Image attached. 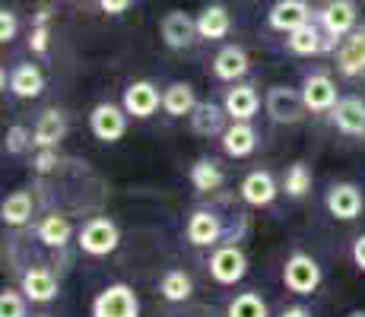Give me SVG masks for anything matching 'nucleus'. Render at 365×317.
I'll use <instances>...</instances> for the list:
<instances>
[{"mask_svg": "<svg viewBox=\"0 0 365 317\" xmlns=\"http://www.w3.org/2000/svg\"><path fill=\"white\" fill-rule=\"evenodd\" d=\"M76 244H80L83 254L89 257H108V254L118 251L121 244V232L118 225L108 219V216H93L89 222H83L80 235H76Z\"/></svg>", "mask_w": 365, "mask_h": 317, "instance_id": "1", "label": "nucleus"}, {"mask_svg": "<svg viewBox=\"0 0 365 317\" xmlns=\"http://www.w3.org/2000/svg\"><path fill=\"white\" fill-rule=\"evenodd\" d=\"M324 273H321V264L305 251H296L286 257L283 264V286L289 289L292 295H312L314 289L321 286Z\"/></svg>", "mask_w": 365, "mask_h": 317, "instance_id": "2", "label": "nucleus"}, {"mask_svg": "<svg viewBox=\"0 0 365 317\" xmlns=\"http://www.w3.org/2000/svg\"><path fill=\"white\" fill-rule=\"evenodd\" d=\"M89 314L93 317H140V298L128 283H111L93 298Z\"/></svg>", "mask_w": 365, "mask_h": 317, "instance_id": "3", "label": "nucleus"}, {"mask_svg": "<svg viewBox=\"0 0 365 317\" xmlns=\"http://www.w3.org/2000/svg\"><path fill=\"white\" fill-rule=\"evenodd\" d=\"M264 108L273 124H302L308 115L302 89H292V86H270L264 98Z\"/></svg>", "mask_w": 365, "mask_h": 317, "instance_id": "4", "label": "nucleus"}, {"mask_svg": "<svg viewBox=\"0 0 365 317\" xmlns=\"http://www.w3.org/2000/svg\"><path fill=\"white\" fill-rule=\"evenodd\" d=\"M356 19H359V10L353 0H327L318 10V26L334 45L346 38L349 32H356Z\"/></svg>", "mask_w": 365, "mask_h": 317, "instance_id": "5", "label": "nucleus"}, {"mask_svg": "<svg viewBox=\"0 0 365 317\" xmlns=\"http://www.w3.org/2000/svg\"><path fill=\"white\" fill-rule=\"evenodd\" d=\"M128 111L124 105H115V102H99L89 115V130H93L96 140L102 143H118V140L128 133Z\"/></svg>", "mask_w": 365, "mask_h": 317, "instance_id": "6", "label": "nucleus"}, {"mask_svg": "<svg viewBox=\"0 0 365 317\" xmlns=\"http://www.w3.org/2000/svg\"><path fill=\"white\" fill-rule=\"evenodd\" d=\"M324 207H327V213H331L334 219L353 222V219H359L362 216L365 197H362L359 185H353V181H336V185H331V190H327Z\"/></svg>", "mask_w": 365, "mask_h": 317, "instance_id": "7", "label": "nucleus"}, {"mask_svg": "<svg viewBox=\"0 0 365 317\" xmlns=\"http://www.w3.org/2000/svg\"><path fill=\"white\" fill-rule=\"evenodd\" d=\"M210 276L220 286H235L248 276V257L238 244H222L210 257Z\"/></svg>", "mask_w": 365, "mask_h": 317, "instance_id": "8", "label": "nucleus"}, {"mask_svg": "<svg viewBox=\"0 0 365 317\" xmlns=\"http://www.w3.org/2000/svg\"><path fill=\"white\" fill-rule=\"evenodd\" d=\"M159 35H163L165 48H172V51H185V48L194 45V38H200L197 19L187 16L185 10H168L163 16V23H159Z\"/></svg>", "mask_w": 365, "mask_h": 317, "instance_id": "9", "label": "nucleus"}, {"mask_svg": "<svg viewBox=\"0 0 365 317\" xmlns=\"http://www.w3.org/2000/svg\"><path fill=\"white\" fill-rule=\"evenodd\" d=\"M124 111L130 118H153L159 108H163V93L156 89V83L150 80H133L128 89H124V98H121Z\"/></svg>", "mask_w": 365, "mask_h": 317, "instance_id": "10", "label": "nucleus"}, {"mask_svg": "<svg viewBox=\"0 0 365 317\" xmlns=\"http://www.w3.org/2000/svg\"><path fill=\"white\" fill-rule=\"evenodd\" d=\"M267 23H270V29L289 35V32L302 29V26L314 23V19H312L308 0H277V4L270 6V13H267Z\"/></svg>", "mask_w": 365, "mask_h": 317, "instance_id": "11", "label": "nucleus"}, {"mask_svg": "<svg viewBox=\"0 0 365 317\" xmlns=\"http://www.w3.org/2000/svg\"><path fill=\"white\" fill-rule=\"evenodd\" d=\"M222 219L213 213V209H194L187 216V225H185V235L194 248H213L216 241L222 238Z\"/></svg>", "mask_w": 365, "mask_h": 317, "instance_id": "12", "label": "nucleus"}, {"mask_svg": "<svg viewBox=\"0 0 365 317\" xmlns=\"http://www.w3.org/2000/svg\"><path fill=\"white\" fill-rule=\"evenodd\" d=\"M67 115L61 108H48L38 115V121L32 127V137H35V150H58L61 140H67Z\"/></svg>", "mask_w": 365, "mask_h": 317, "instance_id": "13", "label": "nucleus"}, {"mask_svg": "<svg viewBox=\"0 0 365 317\" xmlns=\"http://www.w3.org/2000/svg\"><path fill=\"white\" fill-rule=\"evenodd\" d=\"M19 292L32 301V305H48L58 298V276L48 266H29L19 279Z\"/></svg>", "mask_w": 365, "mask_h": 317, "instance_id": "14", "label": "nucleus"}, {"mask_svg": "<svg viewBox=\"0 0 365 317\" xmlns=\"http://www.w3.org/2000/svg\"><path fill=\"white\" fill-rule=\"evenodd\" d=\"M238 194H242V200L248 203V207H270L273 200H277L279 194V185L277 178H273L270 172H264V168H257V172H248L242 181V187H238Z\"/></svg>", "mask_w": 365, "mask_h": 317, "instance_id": "15", "label": "nucleus"}, {"mask_svg": "<svg viewBox=\"0 0 365 317\" xmlns=\"http://www.w3.org/2000/svg\"><path fill=\"white\" fill-rule=\"evenodd\" d=\"M331 121L346 137H365V102L359 95H346L334 105Z\"/></svg>", "mask_w": 365, "mask_h": 317, "instance_id": "16", "label": "nucleus"}, {"mask_svg": "<svg viewBox=\"0 0 365 317\" xmlns=\"http://www.w3.org/2000/svg\"><path fill=\"white\" fill-rule=\"evenodd\" d=\"M222 108H226L229 121H251L257 115V108H261V95L248 83H235L232 89H226Z\"/></svg>", "mask_w": 365, "mask_h": 317, "instance_id": "17", "label": "nucleus"}, {"mask_svg": "<svg viewBox=\"0 0 365 317\" xmlns=\"http://www.w3.org/2000/svg\"><path fill=\"white\" fill-rule=\"evenodd\" d=\"M336 70H340L343 76H359L365 73V26L356 32H349L346 38L340 41V48H336Z\"/></svg>", "mask_w": 365, "mask_h": 317, "instance_id": "18", "label": "nucleus"}, {"mask_svg": "<svg viewBox=\"0 0 365 317\" xmlns=\"http://www.w3.org/2000/svg\"><path fill=\"white\" fill-rule=\"evenodd\" d=\"M302 98H305L308 111H334L336 98V83L327 73H312L302 83Z\"/></svg>", "mask_w": 365, "mask_h": 317, "instance_id": "19", "label": "nucleus"}, {"mask_svg": "<svg viewBox=\"0 0 365 317\" xmlns=\"http://www.w3.org/2000/svg\"><path fill=\"white\" fill-rule=\"evenodd\" d=\"M248 70H251V61H248V51H245L242 45L220 48V54L213 58V76L222 83H238Z\"/></svg>", "mask_w": 365, "mask_h": 317, "instance_id": "20", "label": "nucleus"}, {"mask_svg": "<svg viewBox=\"0 0 365 317\" xmlns=\"http://www.w3.org/2000/svg\"><path fill=\"white\" fill-rule=\"evenodd\" d=\"M220 143L229 159H245L257 150V130L251 127V121H232L220 137Z\"/></svg>", "mask_w": 365, "mask_h": 317, "instance_id": "21", "label": "nucleus"}, {"mask_svg": "<svg viewBox=\"0 0 365 317\" xmlns=\"http://www.w3.org/2000/svg\"><path fill=\"white\" fill-rule=\"evenodd\" d=\"M226 108L222 105H216V102H200L197 108L191 111V130L197 133V137H222L226 133Z\"/></svg>", "mask_w": 365, "mask_h": 317, "instance_id": "22", "label": "nucleus"}, {"mask_svg": "<svg viewBox=\"0 0 365 317\" xmlns=\"http://www.w3.org/2000/svg\"><path fill=\"white\" fill-rule=\"evenodd\" d=\"M286 45H289L292 54H302V58H312V54H321L327 51V48H334V41L324 35L318 23H308L302 26V29L289 32V38H286Z\"/></svg>", "mask_w": 365, "mask_h": 317, "instance_id": "23", "label": "nucleus"}, {"mask_svg": "<svg viewBox=\"0 0 365 317\" xmlns=\"http://www.w3.org/2000/svg\"><path fill=\"white\" fill-rule=\"evenodd\" d=\"M232 32V16H229V10L222 4H210L200 10L197 16V35L207 41H220L226 38V35Z\"/></svg>", "mask_w": 365, "mask_h": 317, "instance_id": "24", "label": "nucleus"}, {"mask_svg": "<svg viewBox=\"0 0 365 317\" xmlns=\"http://www.w3.org/2000/svg\"><path fill=\"white\" fill-rule=\"evenodd\" d=\"M197 93L191 83H172L163 93V111L168 118H191V111L197 108Z\"/></svg>", "mask_w": 365, "mask_h": 317, "instance_id": "25", "label": "nucleus"}, {"mask_svg": "<svg viewBox=\"0 0 365 317\" xmlns=\"http://www.w3.org/2000/svg\"><path fill=\"white\" fill-rule=\"evenodd\" d=\"M10 93L19 98H38L45 93V73L35 63H19L10 73Z\"/></svg>", "mask_w": 365, "mask_h": 317, "instance_id": "26", "label": "nucleus"}, {"mask_svg": "<svg viewBox=\"0 0 365 317\" xmlns=\"http://www.w3.org/2000/svg\"><path fill=\"white\" fill-rule=\"evenodd\" d=\"M35 235H38L41 244H48V248H67L70 238H73V225L64 213H51L45 216V219L38 222V229H35Z\"/></svg>", "mask_w": 365, "mask_h": 317, "instance_id": "27", "label": "nucleus"}, {"mask_svg": "<svg viewBox=\"0 0 365 317\" xmlns=\"http://www.w3.org/2000/svg\"><path fill=\"white\" fill-rule=\"evenodd\" d=\"M32 209H35V200L29 190H13L0 203V219H4V225H10V229H19V225H26L32 219Z\"/></svg>", "mask_w": 365, "mask_h": 317, "instance_id": "28", "label": "nucleus"}, {"mask_svg": "<svg viewBox=\"0 0 365 317\" xmlns=\"http://www.w3.org/2000/svg\"><path fill=\"white\" fill-rule=\"evenodd\" d=\"M191 185L197 194H213V190L222 187V181H226V172H222V165L216 159H197L191 165Z\"/></svg>", "mask_w": 365, "mask_h": 317, "instance_id": "29", "label": "nucleus"}, {"mask_svg": "<svg viewBox=\"0 0 365 317\" xmlns=\"http://www.w3.org/2000/svg\"><path fill=\"white\" fill-rule=\"evenodd\" d=\"M159 295H163L165 301H172V305H181V301H187L194 295V279L187 276L185 270H168L163 279H159Z\"/></svg>", "mask_w": 365, "mask_h": 317, "instance_id": "30", "label": "nucleus"}, {"mask_svg": "<svg viewBox=\"0 0 365 317\" xmlns=\"http://www.w3.org/2000/svg\"><path fill=\"white\" fill-rule=\"evenodd\" d=\"M226 317H270V308L257 292H238L226 308Z\"/></svg>", "mask_w": 365, "mask_h": 317, "instance_id": "31", "label": "nucleus"}, {"mask_svg": "<svg viewBox=\"0 0 365 317\" xmlns=\"http://www.w3.org/2000/svg\"><path fill=\"white\" fill-rule=\"evenodd\" d=\"M312 168L305 165V162H296V165H289L286 168V175H283V190H286V197H292V200H302V197L312 190Z\"/></svg>", "mask_w": 365, "mask_h": 317, "instance_id": "32", "label": "nucleus"}, {"mask_svg": "<svg viewBox=\"0 0 365 317\" xmlns=\"http://www.w3.org/2000/svg\"><path fill=\"white\" fill-rule=\"evenodd\" d=\"M48 23H51V10L41 6V10L35 13V26H32V35H29L32 54H48V48H51V29H48Z\"/></svg>", "mask_w": 365, "mask_h": 317, "instance_id": "33", "label": "nucleus"}, {"mask_svg": "<svg viewBox=\"0 0 365 317\" xmlns=\"http://www.w3.org/2000/svg\"><path fill=\"white\" fill-rule=\"evenodd\" d=\"M35 146V137L29 127L23 124H13L10 130H6V140H4V150L10 152V156H23V152H29Z\"/></svg>", "mask_w": 365, "mask_h": 317, "instance_id": "34", "label": "nucleus"}, {"mask_svg": "<svg viewBox=\"0 0 365 317\" xmlns=\"http://www.w3.org/2000/svg\"><path fill=\"white\" fill-rule=\"evenodd\" d=\"M26 295L19 289H4L0 292V317H26Z\"/></svg>", "mask_w": 365, "mask_h": 317, "instance_id": "35", "label": "nucleus"}, {"mask_svg": "<svg viewBox=\"0 0 365 317\" xmlns=\"http://www.w3.org/2000/svg\"><path fill=\"white\" fill-rule=\"evenodd\" d=\"M16 32H19L16 13H13V10H0V41H4V45H10V41L16 38Z\"/></svg>", "mask_w": 365, "mask_h": 317, "instance_id": "36", "label": "nucleus"}, {"mask_svg": "<svg viewBox=\"0 0 365 317\" xmlns=\"http://www.w3.org/2000/svg\"><path fill=\"white\" fill-rule=\"evenodd\" d=\"M32 168L38 175H51L58 168V150H38L32 159Z\"/></svg>", "mask_w": 365, "mask_h": 317, "instance_id": "37", "label": "nucleus"}, {"mask_svg": "<svg viewBox=\"0 0 365 317\" xmlns=\"http://www.w3.org/2000/svg\"><path fill=\"white\" fill-rule=\"evenodd\" d=\"M130 4L133 0H99L102 13H108V16H121V13H128Z\"/></svg>", "mask_w": 365, "mask_h": 317, "instance_id": "38", "label": "nucleus"}, {"mask_svg": "<svg viewBox=\"0 0 365 317\" xmlns=\"http://www.w3.org/2000/svg\"><path fill=\"white\" fill-rule=\"evenodd\" d=\"M353 264L365 273V235H359V238L353 241Z\"/></svg>", "mask_w": 365, "mask_h": 317, "instance_id": "39", "label": "nucleus"}, {"mask_svg": "<svg viewBox=\"0 0 365 317\" xmlns=\"http://www.w3.org/2000/svg\"><path fill=\"white\" fill-rule=\"evenodd\" d=\"M279 317H312V311H308V308H302V305H292V308H286Z\"/></svg>", "mask_w": 365, "mask_h": 317, "instance_id": "40", "label": "nucleus"}, {"mask_svg": "<svg viewBox=\"0 0 365 317\" xmlns=\"http://www.w3.org/2000/svg\"><path fill=\"white\" fill-rule=\"evenodd\" d=\"M343 317H365L362 308H356V311H349V314H343Z\"/></svg>", "mask_w": 365, "mask_h": 317, "instance_id": "41", "label": "nucleus"}, {"mask_svg": "<svg viewBox=\"0 0 365 317\" xmlns=\"http://www.w3.org/2000/svg\"><path fill=\"white\" fill-rule=\"evenodd\" d=\"M38 317H51V314H38Z\"/></svg>", "mask_w": 365, "mask_h": 317, "instance_id": "42", "label": "nucleus"}]
</instances>
